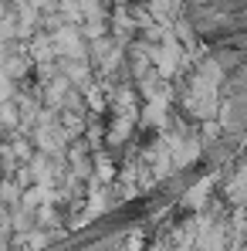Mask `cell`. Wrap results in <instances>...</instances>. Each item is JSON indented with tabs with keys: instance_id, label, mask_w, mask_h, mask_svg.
I'll list each match as a JSON object with an SVG mask.
<instances>
[{
	"instance_id": "1",
	"label": "cell",
	"mask_w": 247,
	"mask_h": 251,
	"mask_svg": "<svg viewBox=\"0 0 247 251\" xmlns=\"http://www.w3.org/2000/svg\"><path fill=\"white\" fill-rule=\"evenodd\" d=\"M183 17L247 112V0H183Z\"/></svg>"
}]
</instances>
